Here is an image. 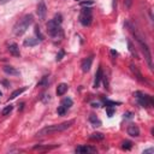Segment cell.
I'll list each match as a JSON object with an SVG mask.
<instances>
[{
    "label": "cell",
    "mask_w": 154,
    "mask_h": 154,
    "mask_svg": "<svg viewBox=\"0 0 154 154\" xmlns=\"http://www.w3.org/2000/svg\"><path fill=\"white\" fill-rule=\"evenodd\" d=\"M75 123V120H67V122H64V123H60V124H54V125H48L43 129H41L36 136H46V135H51V134H55V132H60V131H64L66 129H69L72 124Z\"/></svg>",
    "instance_id": "obj_1"
},
{
    "label": "cell",
    "mask_w": 154,
    "mask_h": 154,
    "mask_svg": "<svg viewBox=\"0 0 154 154\" xmlns=\"http://www.w3.org/2000/svg\"><path fill=\"white\" fill-rule=\"evenodd\" d=\"M63 19H61V14H55L53 19H51L47 23V32L52 36V37H59L63 36V30H61V24Z\"/></svg>",
    "instance_id": "obj_2"
},
{
    "label": "cell",
    "mask_w": 154,
    "mask_h": 154,
    "mask_svg": "<svg viewBox=\"0 0 154 154\" xmlns=\"http://www.w3.org/2000/svg\"><path fill=\"white\" fill-rule=\"evenodd\" d=\"M32 22H34L32 14H25V16H24L22 19H19V22H17V24L14 25V28H13L14 35L22 36V35L29 29V26L32 24Z\"/></svg>",
    "instance_id": "obj_3"
},
{
    "label": "cell",
    "mask_w": 154,
    "mask_h": 154,
    "mask_svg": "<svg viewBox=\"0 0 154 154\" xmlns=\"http://www.w3.org/2000/svg\"><path fill=\"white\" fill-rule=\"evenodd\" d=\"M131 31H132V34H134L136 41H137L138 45L141 46V49H142V52L144 53V58H146V60H147L149 67L152 69V67H153V61H152V54H150V49H149L148 45L146 43V41H144V38L142 37V35H140L136 30H134V28H131Z\"/></svg>",
    "instance_id": "obj_4"
},
{
    "label": "cell",
    "mask_w": 154,
    "mask_h": 154,
    "mask_svg": "<svg viewBox=\"0 0 154 154\" xmlns=\"http://www.w3.org/2000/svg\"><path fill=\"white\" fill-rule=\"evenodd\" d=\"M135 97H136L137 102L142 107H152L153 106V99L148 94H144L142 91H136L135 93Z\"/></svg>",
    "instance_id": "obj_5"
},
{
    "label": "cell",
    "mask_w": 154,
    "mask_h": 154,
    "mask_svg": "<svg viewBox=\"0 0 154 154\" xmlns=\"http://www.w3.org/2000/svg\"><path fill=\"white\" fill-rule=\"evenodd\" d=\"M91 19H93V16H91V8H89V7L82 8L81 14H79V22H81V24L84 25V26H88V25H90Z\"/></svg>",
    "instance_id": "obj_6"
},
{
    "label": "cell",
    "mask_w": 154,
    "mask_h": 154,
    "mask_svg": "<svg viewBox=\"0 0 154 154\" xmlns=\"http://www.w3.org/2000/svg\"><path fill=\"white\" fill-rule=\"evenodd\" d=\"M36 12H37V16H38V19H41V20H43L45 18H46V14H47V6H46V4L41 0V1H38V4H37V10H36Z\"/></svg>",
    "instance_id": "obj_7"
},
{
    "label": "cell",
    "mask_w": 154,
    "mask_h": 154,
    "mask_svg": "<svg viewBox=\"0 0 154 154\" xmlns=\"http://www.w3.org/2000/svg\"><path fill=\"white\" fill-rule=\"evenodd\" d=\"M130 70H131V72L135 75V77H136L138 81H141V82H146V79L143 78V76H142L141 71L138 70V67H137L135 64H130Z\"/></svg>",
    "instance_id": "obj_8"
},
{
    "label": "cell",
    "mask_w": 154,
    "mask_h": 154,
    "mask_svg": "<svg viewBox=\"0 0 154 154\" xmlns=\"http://www.w3.org/2000/svg\"><path fill=\"white\" fill-rule=\"evenodd\" d=\"M91 63H93V57H88V58H85V59L82 61V65H81L82 71H83V72L89 71L90 67H91Z\"/></svg>",
    "instance_id": "obj_9"
},
{
    "label": "cell",
    "mask_w": 154,
    "mask_h": 154,
    "mask_svg": "<svg viewBox=\"0 0 154 154\" xmlns=\"http://www.w3.org/2000/svg\"><path fill=\"white\" fill-rule=\"evenodd\" d=\"M128 135H130V136H132V137L140 136V129H138V126L135 125V124H130V125L128 126Z\"/></svg>",
    "instance_id": "obj_10"
},
{
    "label": "cell",
    "mask_w": 154,
    "mask_h": 154,
    "mask_svg": "<svg viewBox=\"0 0 154 154\" xmlns=\"http://www.w3.org/2000/svg\"><path fill=\"white\" fill-rule=\"evenodd\" d=\"M96 148L89 146H78L76 148V153H95Z\"/></svg>",
    "instance_id": "obj_11"
},
{
    "label": "cell",
    "mask_w": 154,
    "mask_h": 154,
    "mask_svg": "<svg viewBox=\"0 0 154 154\" xmlns=\"http://www.w3.org/2000/svg\"><path fill=\"white\" fill-rule=\"evenodd\" d=\"M8 52L13 55V57H20V52H19V47L17 43H11L8 46Z\"/></svg>",
    "instance_id": "obj_12"
},
{
    "label": "cell",
    "mask_w": 154,
    "mask_h": 154,
    "mask_svg": "<svg viewBox=\"0 0 154 154\" xmlns=\"http://www.w3.org/2000/svg\"><path fill=\"white\" fill-rule=\"evenodd\" d=\"M2 70H4L5 73H7V75H10V76H19V71H18L17 69L12 67V66L6 65V66H4Z\"/></svg>",
    "instance_id": "obj_13"
},
{
    "label": "cell",
    "mask_w": 154,
    "mask_h": 154,
    "mask_svg": "<svg viewBox=\"0 0 154 154\" xmlns=\"http://www.w3.org/2000/svg\"><path fill=\"white\" fill-rule=\"evenodd\" d=\"M102 77H103V73H102V69H101V67H99V69H97V71H96V73H95L94 88H97V87L100 85V81L102 79Z\"/></svg>",
    "instance_id": "obj_14"
},
{
    "label": "cell",
    "mask_w": 154,
    "mask_h": 154,
    "mask_svg": "<svg viewBox=\"0 0 154 154\" xmlns=\"http://www.w3.org/2000/svg\"><path fill=\"white\" fill-rule=\"evenodd\" d=\"M67 89H69V85H67L66 83H60V84L58 85L55 93H57L58 96H61V95H64V94L67 91Z\"/></svg>",
    "instance_id": "obj_15"
},
{
    "label": "cell",
    "mask_w": 154,
    "mask_h": 154,
    "mask_svg": "<svg viewBox=\"0 0 154 154\" xmlns=\"http://www.w3.org/2000/svg\"><path fill=\"white\" fill-rule=\"evenodd\" d=\"M37 43H38V40H37V38H34V37L25 38L24 42H23V45H24L25 47H34V46H36Z\"/></svg>",
    "instance_id": "obj_16"
},
{
    "label": "cell",
    "mask_w": 154,
    "mask_h": 154,
    "mask_svg": "<svg viewBox=\"0 0 154 154\" xmlns=\"http://www.w3.org/2000/svg\"><path fill=\"white\" fill-rule=\"evenodd\" d=\"M89 122H90L94 126H100V125H101V120H100L95 114H90V117H89Z\"/></svg>",
    "instance_id": "obj_17"
},
{
    "label": "cell",
    "mask_w": 154,
    "mask_h": 154,
    "mask_svg": "<svg viewBox=\"0 0 154 154\" xmlns=\"http://www.w3.org/2000/svg\"><path fill=\"white\" fill-rule=\"evenodd\" d=\"M25 90H26V87H23V88H20V89H16V90H14V91H13V93L11 94V96H10V99H11V100H13V99H16L17 96H19V95H20L22 93H24Z\"/></svg>",
    "instance_id": "obj_18"
},
{
    "label": "cell",
    "mask_w": 154,
    "mask_h": 154,
    "mask_svg": "<svg viewBox=\"0 0 154 154\" xmlns=\"http://www.w3.org/2000/svg\"><path fill=\"white\" fill-rule=\"evenodd\" d=\"M72 103H73V102H72V100H71L70 97H65V99L61 101V103H60V105H61L63 107H65L66 109H69V108L72 106Z\"/></svg>",
    "instance_id": "obj_19"
},
{
    "label": "cell",
    "mask_w": 154,
    "mask_h": 154,
    "mask_svg": "<svg viewBox=\"0 0 154 154\" xmlns=\"http://www.w3.org/2000/svg\"><path fill=\"white\" fill-rule=\"evenodd\" d=\"M103 137H105V136H103L101 132H94V134L90 135V138H91V140H96V141H97V140H99V141H100V140H103Z\"/></svg>",
    "instance_id": "obj_20"
},
{
    "label": "cell",
    "mask_w": 154,
    "mask_h": 154,
    "mask_svg": "<svg viewBox=\"0 0 154 154\" xmlns=\"http://www.w3.org/2000/svg\"><path fill=\"white\" fill-rule=\"evenodd\" d=\"M12 109H13V106H12V105H7V106L2 109L1 113H2V116H8V114L12 112Z\"/></svg>",
    "instance_id": "obj_21"
},
{
    "label": "cell",
    "mask_w": 154,
    "mask_h": 154,
    "mask_svg": "<svg viewBox=\"0 0 154 154\" xmlns=\"http://www.w3.org/2000/svg\"><path fill=\"white\" fill-rule=\"evenodd\" d=\"M122 148L125 149V150H130V149L132 148V142H131V141H124Z\"/></svg>",
    "instance_id": "obj_22"
},
{
    "label": "cell",
    "mask_w": 154,
    "mask_h": 154,
    "mask_svg": "<svg viewBox=\"0 0 154 154\" xmlns=\"http://www.w3.org/2000/svg\"><path fill=\"white\" fill-rule=\"evenodd\" d=\"M128 47H129V51H130V53H131L134 57L138 58V55H137L136 51H135V49H134V47H132V43H131V41H128Z\"/></svg>",
    "instance_id": "obj_23"
},
{
    "label": "cell",
    "mask_w": 154,
    "mask_h": 154,
    "mask_svg": "<svg viewBox=\"0 0 154 154\" xmlns=\"http://www.w3.org/2000/svg\"><path fill=\"white\" fill-rule=\"evenodd\" d=\"M47 84H48V77H47V76H45V77H43V78L37 83V85H40V87H41V85L47 87Z\"/></svg>",
    "instance_id": "obj_24"
},
{
    "label": "cell",
    "mask_w": 154,
    "mask_h": 154,
    "mask_svg": "<svg viewBox=\"0 0 154 154\" xmlns=\"http://www.w3.org/2000/svg\"><path fill=\"white\" fill-rule=\"evenodd\" d=\"M66 111H67V109H66L65 107H63V106L60 105V106L58 107V109H57V113H58L59 116H64V114L66 113Z\"/></svg>",
    "instance_id": "obj_25"
},
{
    "label": "cell",
    "mask_w": 154,
    "mask_h": 154,
    "mask_svg": "<svg viewBox=\"0 0 154 154\" xmlns=\"http://www.w3.org/2000/svg\"><path fill=\"white\" fill-rule=\"evenodd\" d=\"M132 5V0H124V6L125 8H130Z\"/></svg>",
    "instance_id": "obj_26"
},
{
    "label": "cell",
    "mask_w": 154,
    "mask_h": 154,
    "mask_svg": "<svg viewBox=\"0 0 154 154\" xmlns=\"http://www.w3.org/2000/svg\"><path fill=\"white\" fill-rule=\"evenodd\" d=\"M49 99H51V97H49V95H48V94H45V95H42V97H41L42 102H45V103H46V102H48V101H49Z\"/></svg>",
    "instance_id": "obj_27"
},
{
    "label": "cell",
    "mask_w": 154,
    "mask_h": 154,
    "mask_svg": "<svg viewBox=\"0 0 154 154\" xmlns=\"http://www.w3.org/2000/svg\"><path fill=\"white\" fill-rule=\"evenodd\" d=\"M63 57H64V51H60L59 54L57 55V61H60L63 59Z\"/></svg>",
    "instance_id": "obj_28"
},
{
    "label": "cell",
    "mask_w": 154,
    "mask_h": 154,
    "mask_svg": "<svg viewBox=\"0 0 154 154\" xmlns=\"http://www.w3.org/2000/svg\"><path fill=\"white\" fill-rule=\"evenodd\" d=\"M35 32H36V35H37V36H40V40H43V36L41 35V32H40V29H38V26H36V28H35Z\"/></svg>",
    "instance_id": "obj_29"
},
{
    "label": "cell",
    "mask_w": 154,
    "mask_h": 154,
    "mask_svg": "<svg viewBox=\"0 0 154 154\" xmlns=\"http://www.w3.org/2000/svg\"><path fill=\"white\" fill-rule=\"evenodd\" d=\"M113 113H114V108H108L107 107V114H108V117H112Z\"/></svg>",
    "instance_id": "obj_30"
},
{
    "label": "cell",
    "mask_w": 154,
    "mask_h": 154,
    "mask_svg": "<svg viewBox=\"0 0 154 154\" xmlns=\"http://www.w3.org/2000/svg\"><path fill=\"white\" fill-rule=\"evenodd\" d=\"M88 5H93V1H82L81 6H88Z\"/></svg>",
    "instance_id": "obj_31"
},
{
    "label": "cell",
    "mask_w": 154,
    "mask_h": 154,
    "mask_svg": "<svg viewBox=\"0 0 154 154\" xmlns=\"http://www.w3.org/2000/svg\"><path fill=\"white\" fill-rule=\"evenodd\" d=\"M153 152H154V149H153V148H149V149L143 150V153H144V154H147V153H153Z\"/></svg>",
    "instance_id": "obj_32"
},
{
    "label": "cell",
    "mask_w": 154,
    "mask_h": 154,
    "mask_svg": "<svg viewBox=\"0 0 154 154\" xmlns=\"http://www.w3.org/2000/svg\"><path fill=\"white\" fill-rule=\"evenodd\" d=\"M111 54H112V57H117V52L113 49H111Z\"/></svg>",
    "instance_id": "obj_33"
},
{
    "label": "cell",
    "mask_w": 154,
    "mask_h": 154,
    "mask_svg": "<svg viewBox=\"0 0 154 154\" xmlns=\"http://www.w3.org/2000/svg\"><path fill=\"white\" fill-rule=\"evenodd\" d=\"M8 1H11V0H0V4L4 5V4H6V2H8Z\"/></svg>",
    "instance_id": "obj_34"
},
{
    "label": "cell",
    "mask_w": 154,
    "mask_h": 154,
    "mask_svg": "<svg viewBox=\"0 0 154 154\" xmlns=\"http://www.w3.org/2000/svg\"><path fill=\"white\" fill-rule=\"evenodd\" d=\"M1 95H2V93H1V90H0V96H1Z\"/></svg>",
    "instance_id": "obj_35"
},
{
    "label": "cell",
    "mask_w": 154,
    "mask_h": 154,
    "mask_svg": "<svg viewBox=\"0 0 154 154\" xmlns=\"http://www.w3.org/2000/svg\"><path fill=\"white\" fill-rule=\"evenodd\" d=\"M76 1H79V0H76Z\"/></svg>",
    "instance_id": "obj_36"
}]
</instances>
